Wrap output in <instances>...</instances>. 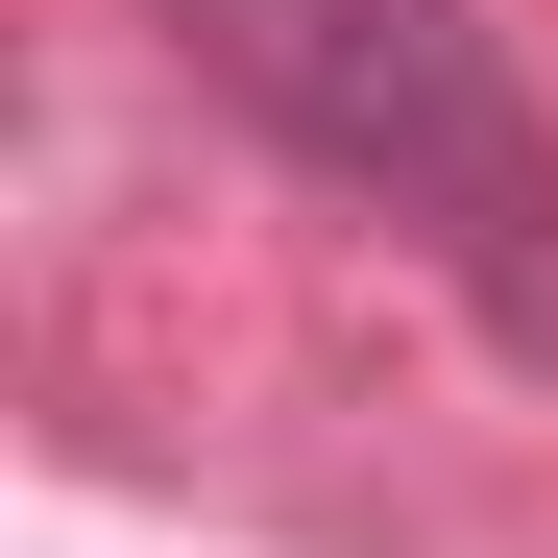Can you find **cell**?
<instances>
[{
	"label": "cell",
	"mask_w": 558,
	"mask_h": 558,
	"mask_svg": "<svg viewBox=\"0 0 558 558\" xmlns=\"http://www.w3.org/2000/svg\"><path fill=\"white\" fill-rule=\"evenodd\" d=\"M170 49L292 170H340L364 219H413L486 316H558V122H534L486 0H170Z\"/></svg>",
	"instance_id": "6da1fadb"
}]
</instances>
